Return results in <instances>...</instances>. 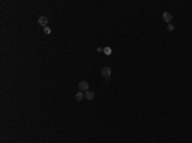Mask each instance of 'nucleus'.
<instances>
[{"mask_svg": "<svg viewBox=\"0 0 192 143\" xmlns=\"http://www.w3.org/2000/svg\"><path fill=\"white\" fill-rule=\"evenodd\" d=\"M104 52H105L106 55H112V49H110V47H105L104 49Z\"/></svg>", "mask_w": 192, "mask_h": 143, "instance_id": "0eeeda50", "label": "nucleus"}, {"mask_svg": "<svg viewBox=\"0 0 192 143\" xmlns=\"http://www.w3.org/2000/svg\"><path fill=\"white\" fill-rule=\"evenodd\" d=\"M101 76L104 77L105 79L110 78V76H112V69H110L109 66H104V68L101 69Z\"/></svg>", "mask_w": 192, "mask_h": 143, "instance_id": "f257e3e1", "label": "nucleus"}, {"mask_svg": "<svg viewBox=\"0 0 192 143\" xmlns=\"http://www.w3.org/2000/svg\"><path fill=\"white\" fill-rule=\"evenodd\" d=\"M173 19V16L170 13H168V12H165L164 14H163V20H165L167 23H170V20Z\"/></svg>", "mask_w": 192, "mask_h": 143, "instance_id": "20e7f679", "label": "nucleus"}, {"mask_svg": "<svg viewBox=\"0 0 192 143\" xmlns=\"http://www.w3.org/2000/svg\"><path fill=\"white\" fill-rule=\"evenodd\" d=\"M78 88L81 89V91H83V92L88 91V82H86V81H81L79 83H78Z\"/></svg>", "mask_w": 192, "mask_h": 143, "instance_id": "f03ea898", "label": "nucleus"}, {"mask_svg": "<svg viewBox=\"0 0 192 143\" xmlns=\"http://www.w3.org/2000/svg\"><path fill=\"white\" fill-rule=\"evenodd\" d=\"M97 52H104V49H101V47H97Z\"/></svg>", "mask_w": 192, "mask_h": 143, "instance_id": "9d476101", "label": "nucleus"}, {"mask_svg": "<svg viewBox=\"0 0 192 143\" xmlns=\"http://www.w3.org/2000/svg\"><path fill=\"white\" fill-rule=\"evenodd\" d=\"M48 23H49V18H48V17H40V18H39V24L42 26L44 28L48 27Z\"/></svg>", "mask_w": 192, "mask_h": 143, "instance_id": "7ed1b4c3", "label": "nucleus"}, {"mask_svg": "<svg viewBox=\"0 0 192 143\" xmlns=\"http://www.w3.org/2000/svg\"><path fill=\"white\" fill-rule=\"evenodd\" d=\"M85 97H86L88 101H92V100L95 99V92H92V91H86V92H85Z\"/></svg>", "mask_w": 192, "mask_h": 143, "instance_id": "39448f33", "label": "nucleus"}, {"mask_svg": "<svg viewBox=\"0 0 192 143\" xmlns=\"http://www.w3.org/2000/svg\"><path fill=\"white\" fill-rule=\"evenodd\" d=\"M85 99V95L82 93V92H78L77 95H76V100L78 101V102H81V101H82Z\"/></svg>", "mask_w": 192, "mask_h": 143, "instance_id": "423d86ee", "label": "nucleus"}, {"mask_svg": "<svg viewBox=\"0 0 192 143\" xmlns=\"http://www.w3.org/2000/svg\"><path fill=\"white\" fill-rule=\"evenodd\" d=\"M168 31H169V32H172V31H174V26H173V24H170V23H169V24H168Z\"/></svg>", "mask_w": 192, "mask_h": 143, "instance_id": "1a4fd4ad", "label": "nucleus"}, {"mask_svg": "<svg viewBox=\"0 0 192 143\" xmlns=\"http://www.w3.org/2000/svg\"><path fill=\"white\" fill-rule=\"evenodd\" d=\"M44 32H45L46 35H50V33H51V29H50L49 27H45V28H44Z\"/></svg>", "mask_w": 192, "mask_h": 143, "instance_id": "6e6552de", "label": "nucleus"}]
</instances>
